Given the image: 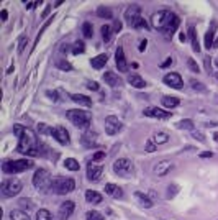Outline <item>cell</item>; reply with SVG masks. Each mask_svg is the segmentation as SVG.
Segmentation results:
<instances>
[{
    "label": "cell",
    "instance_id": "6da1fadb",
    "mask_svg": "<svg viewBox=\"0 0 218 220\" xmlns=\"http://www.w3.org/2000/svg\"><path fill=\"white\" fill-rule=\"evenodd\" d=\"M13 131L18 137V146L16 151L26 156H38L40 155V143H38V137L31 128L22 127V125H15Z\"/></svg>",
    "mask_w": 218,
    "mask_h": 220
},
{
    "label": "cell",
    "instance_id": "7a4b0ae2",
    "mask_svg": "<svg viewBox=\"0 0 218 220\" xmlns=\"http://www.w3.org/2000/svg\"><path fill=\"white\" fill-rule=\"evenodd\" d=\"M67 118L69 122L77 128H89L90 122H92V113L85 110H79V109H72L67 112Z\"/></svg>",
    "mask_w": 218,
    "mask_h": 220
},
{
    "label": "cell",
    "instance_id": "3957f363",
    "mask_svg": "<svg viewBox=\"0 0 218 220\" xmlns=\"http://www.w3.org/2000/svg\"><path fill=\"white\" fill-rule=\"evenodd\" d=\"M31 166H33V163L30 159H13V161H3L2 171L5 174H18L30 169Z\"/></svg>",
    "mask_w": 218,
    "mask_h": 220
},
{
    "label": "cell",
    "instance_id": "277c9868",
    "mask_svg": "<svg viewBox=\"0 0 218 220\" xmlns=\"http://www.w3.org/2000/svg\"><path fill=\"white\" fill-rule=\"evenodd\" d=\"M76 189V182L71 177H58V179H52V184H51V191L54 194H59V195H64V194H69Z\"/></svg>",
    "mask_w": 218,
    "mask_h": 220
},
{
    "label": "cell",
    "instance_id": "5b68a950",
    "mask_svg": "<svg viewBox=\"0 0 218 220\" xmlns=\"http://www.w3.org/2000/svg\"><path fill=\"white\" fill-rule=\"evenodd\" d=\"M22 181L16 179V177H10V179H5L0 186V191H2L3 197H13V195H18L22 192Z\"/></svg>",
    "mask_w": 218,
    "mask_h": 220
},
{
    "label": "cell",
    "instance_id": "8992f818",
    "mask_svg": "<svg viewBox=\"0 0 218 220\" xmlns=\"http://www.w3.org/2000/svg\"><path fill=\"white\" fill-rule=\"evenodd\" d=\"M51 184H52V179H51V174H49V171L48 169H38L36 173H34V176H33V186L36 187V189H41V191H44V189H51Z\"/></svg>",
    "mask_w": 218,
    "mask_h": 220
},
{
    "label": "cell",
    "instance_id": "52a82bcc",
    "mask_svg": "<svg viewBox=\"0 0 218 220\" xmlns=\"http://www.w3.org/2000/svg\"><path fill=\"white\" fill-rule=\"evenodd\" d=\"M113 171L115 174H118L121 177H128L133 173V163L128 158H120L113 163Z\"/></svg>",
    "mask_w": 218,
    "mask_h": 220
},
{
    "label": "cell",
    "instance_id": "ba28073f",
    "mask_svg": "<svg viewBox=\"0 0 218 220\" xmlns=\"http://www.w3.org/2000/svg\"><path fill=\"white\" fill-rule=\"evenodd\" d=\"M172 17V12H167V10H161V12L154 13L153 18H151V25H153L156 30H161L163 31L164 28H166V25L169 23Z\"/></svg>",
    "mask_w": 218,
    "mask_h": 220
},
{
    "label": "cell",
    "instance_id": "9c48e42d",
    "mask_svg": "<svg viewBox=\"0 0 218 220\" xmlns=\"http://www.w3.org/2000/svg\"><path fill=\"white\" fill-rule=\"evenodd\" d=\"M121 127H123L121 120L118 117H115V115H108L105 118V131H107V135H117L121 130Z\"/></svg>",
    "mask_w": 218,
    "mask_h": 220
},
{
    "label": "cell",
    "instance_id": "30bf717a",
    "mask_svg": "<svg viewBox=\"0 0 218 220\" xmlns=\"http://www.w3.org/2000/svg\"><path fill=\"white\" fill-rule=\"evenodd\" d=\"M49 133L51 137H54V140L61 145H69L71 138H69V131L66 130L64 127H54V128H49Z\"/></svg>",
    "mask_w": 218,
    "mask_h": 220
},
{
    "label": "cell",
    "instance_id": "8fae6325",
    "mask_svg": "<svg viewBox=\"0 0 218 220\" xmlns=\"http://www.w3.org/2000/svg\"><path fill=\"white\" fill-rule=\"evenodd\" d=\"M163 82L166 84V86L172 87V89H182V87H184V81H182V77L177 72H169V74H166L163 77Z\"/></svg>",
    "mask_w": 218,
    "mask_h": 220
},
{
    "label": "cell",
    "instance_id": "7c38bea8",
    "mask_svg": "<svg viewBox=\"0 0 218 220\" xmlns=\"http://www.w3.org/2000/svg\"><path fill=\"white\" fill-rule=\"evenodd\" d=\"M145 115L146 117H153V118H159V120H169L172 117V113L169 110H163L157 107H148L145 109Z\"/></svg>",
    "mask_w": 218,
    "mask_h": 220
},
{
    "label": "cell",
    "instance_id": "4fadbf2b",
    "mask_svg": "<svg viewBox=\"0 0 218 220\" xmlns=\"http://www.w3.org/2000/svg\"><path fill=\"white\" fill-rule=\"evenodd\" d=\"M74 209H76V204H74V200H66V202H62V204L59 205V210H58L59 220H67V218L72 215Z\"/></svg>",
    "mask_w": 218,
    "mask_h": 220
},
{
    "label": "cell",
    "instance_id": "5bb4252c",
    "mask_svg": "<svg viewBox=\"0 0 218 220\" xmlns=\"http://www.w3.org/2000/svg\"><path fill=\"white\" fill-rule=\"evenodd\" d=\"M102 173H103V164H97V163L90 161L89 164H87V177H89L90 181H98L102 176Z\"/></svg>",
    "mask_w": 218,
    "mask_h": 220
},
{
    "label": "cell",
    "instance_id": "9a60e30c",
    "mask_svg": "<svg viewBox=\"0 0 218 220\" xmlns=\"http://www.w3.org/2000/svg\"><path fill=\"white\" fill-rule=\"evenodd\" d=\"M172 161H169V159H163V161H159L156 166L153 167V171H154V174L156 176H159V177H163V176H166L167 173L172 169Z\"/></svg>",
    "mask_w": 218,
    "mask_h": 220
},
{
    "label": "cell",
    "instance_id": "2e32d148",
    "mask_svg": "<svg viewBox=\"0 0 218 220\" xmlns=\"http://www.w3.org/2000/svg\"><path fill=\"white\" fill-rule=\"evenodd\" d=\"M115 62H117V68L120 72L128 71V62H126V58H125V53H123L121 46H118L117 51H115Z\"/></svg>",
    "mask_w": 218,
    "mask_h": 220
},
{
    "label": "cell",
    "instance_id": "e0dca14e",
    "mask_svg": "<svg viewBox=\"0 0 218 220\" xmlns=\"http://www.w3.org/2000/svg\"><path fill=\"white\" fill-rule=\"evenodd\" d=\"M80 141H82V145L85 146V148H95V146L98 145V141H97V133H95V131H92V130L84 131V135H82V138H80Z\"/></svg>",
    "mask_w": 218,
    "mask_h": 220
},
{
    "label": "cell",
    "instance_id": "ac0fdd59",
    "mask_svg": "<svg viewBox=\"0 0 218 220\" xmlns=\"http://www.w3.org/2000/svg\"><path fill=\"white\" fill-rule=\"evenodd\" d=\"M179 23H181V20H179V17L175 15V13H172V17H171V20H169V23L166 25V28L163 30V33L166 35L167 38H172V35L177 31V28H179Z\"/></svg>",
    "mask_w": 218,
    "mask_h": 220
},
{
    "label": "cell",
    "instance_id": "d6986e66",
    "mask_svg": "<svg viewBox=\"0 0 218 220\" xmlns=\"http://www.w3.org/2000/svg\"><path fill=\"white\" fill-rule=\"evenodd\" d=\"M103 81H105V84H108L110 87H120L121 84H123L120 76L115 74V72H112V71H107L103 74Z\"/></svg>",
    "mask_w": 218,
    "mask_h": 220
},
{
    "label": "cell",
    "instance_id": "ffe728a7",
    "mask_svg": "<svg viewBox=\"0 0 218 220\" xmlns=\"http://www.w3.org/2000/svg\"><path fill=\"white\" fill-rule=\"evenodd\" d=\"M215 31H217V23L212 22V25H210V28L207 30L205 33V48L207 50H210V48L213 46V38H215Z\"/></svg>",
    "mask_w": 218,
    "mask_h": 220
},
{
    "label": "cell",
    "instance_id": "44dd1931",
    "mask_svg": "<svg viewBox=\"0 0 218 220\" xmlns=\"http://www.w3.org/2000/svg\"><path fill=\"white\" fill-rule=\"evenodd\" d=\"M138 17H141V15H139V7L138 5H131L125 12V18H126V22H128V25H131Z\"/></svg>",
    "mask_w": 218,
    "mask_h": 220
},
{
    "label": "cell",
    "instance_id": "7402d4cb",
    "mask_svg": "<svg viewBox=\"0 0 218 220\" xmlns=\"http://www.w3.org/2000/svg\"><path fill=\"white\" fill-rule=\"evenodd\" d=\"M107 61H108L107 54H98V56H95V58L90 59V66H92L94 69H102L105 64H107Z\"/></svg>",
    "mask_w": 218,
    "mask_h": 220
},
{
    "label": "cell",
    "instance_id": "603a6c76",
    "mask_svg": "<svg viewBox=\"0 0 218 220\" xmlns=\"http://www.w3.org/2000/svg\"><path fill=\"white\" fill-rule=\"evenodd\" d=\"M105 192H107L108 195H112V197H115V199H121L123 197V191L118 186L112 184V182H108L107 186H105Z\"/></svg>",
    "mask_w": 218,
    "mask_h": 220
},
{
    "label": "cell",
    "instance_id": "cb8c5ba5",
    "mask_svg": "<svg viewBox=\"0 0 218 220\" xmlns=\"http://www.w3.org/2000/svg\"><path fill=\"white\" fill-rule=\"evenodd\" d=\"M71 99L76 104L82 105V107H92V100H90V97H87V95H82V94H74V95H71Z\"/></svg>",
    "mask_w": 218,
    "mask_h": 220
},
{
    "label": "cell",
    "instance_id": "d4e9b609",
    "mask_svg": "<svg viewBox=\"0 0 218 220\" xmlns=\"http://www.w3.org/2000/svg\"><path fill=\"white\" fill-rule=\"evenodd\" d=\"M135 199L138 200V204L145 209H151L153 207V200H151L148 195H145L143 192H135Z\"/></svg>",
    "mask_w": 218,
    "mask_h": 220
},
{
    "label": "cell",
    "instance_id": "484cf974",
    "mask_svg": "<svg viewBox=\"0 0 218 220\" xmlns=\"http://www.w3.org/2000/svg\"><path fill=\"white\" fill-rule=\"evenodd\" d=\"M128 82L131 84L133 87H136V89H145V87H146L145 79H143L141 76H138V74H131V76H128Z\"/></svg>",
    "mask_w": 218,
    "mask_h": 220
},
{
    "label": "cell",
    "instance_id": "4316f807",
    "mask_svg": "<svg viewBox=\"0 0 218 220\" xmlns=\"http://www.w3.org/2000/svg\"><path fill=\"white\" fill-rule=\"evenodd\" d=\"M85 200L89 204H100L102 202V194L97 191H87L85 192Z\"/></svg>",
    "mask_w": 218,
    "mask_h": 220
},
{
    "label": "cell",
    "instance_id": "83f0119b",
    "mask_svg": "<svg viewBox=\"0 0 218 220\" xmlns=\"http://www.w3.org/2000/svg\"><path fill=\"white\" fill-rule=\"evenodd\" d=\"M161 102H163V105L166 107V109H174V107L179 105V99L177 97H172V95H164L163 99H161Z\"/></svg>",
    "mask_w": 218,
    "mask_h": 220
},
{
    "label": "cell",
    "instance_id": "f1b7e54d",
    "mask_svg": "<svg viewBox=\"0 0 218 220\" xmlns=\"http://www.w3.org/2000/svg\"><path fill=\"white\" fill-rule=\"evenodd\" d=\"M189 35H190V41H192V50L195 51V53H199L200 51V44H199V38H197V31L194 26L189 28Z\"/></svg>",
    "mask_w": 218,
    "mask_h": 220
},
{
    "label": "cell",
    "instance_id": "f546056e",
    "mask_svg": "<svg viewBox=\"0 0 218 220\" xmlns=\"http://www.w3.org/2000/svg\"><path fill=\"white\" fill-rule=\"evenodd\" d=\"M151 140L154 141V145H164V143L169 141V135L164 133V131H157V133H154V137Z\"/></svg>",
    "mask_w": 218,
    "mask_h": 220
},
{
    "label": "cell",
    "instance_id": "4dcf8cb0",
    "mask_svg": "<svg viewBox=\"0 0 218 220\" xmlns=\"http://www.w3.org/2000/svg\"><path fill=\"white\" fill-rule=\"evenodd\" d=\"M97 15L100 17V18H113V12H112V8H108V7H98L97 8Z\"/></svg>",
    "mask_w": 218,
    "mask_h": 220
},
{
    "label": "cell",
    "instance_id": "1f68e13d",
    "mask_svg": "<svg viewBox=\"0 0 218 220\" xmlns=\"http://www.w3.org/2000/svg\"><path fill=\"white\" fill-rule=\"evenodd\" d=\"M10 218L12 220H31L30 215L25 210H12L10 212Z\"/></svg>",
    "mask_w": 218,
    "mask_h": 220
},
{
    "label": "cell",
    "instance_id": "d6a6232c",
    "mask_svg": "<svg viewBox=\"0 0 218 220\" xmlns=\"http://www.w3.org/2000/svg\"><path fill=\"white\" fill-rule=\"evenodd\" d=\"M64 166H66V169H69V171H79V167H80L79 161L74 159V158H67V159H66Z\"/></svg>",
    "mask_w": 218,
    "mask_h": 220
},
{
    "label": "cell",
    "instance_id": "836d02e7",
    "mask_svg": "<svg viewBox=\"0 0 218 220\" xmlns=\"http://www.w3.org/2000/svg\"><path fill=\"white\" fill-rule=\"evenodd\" d=\"M36 220H52V215L51 212L46 210V209H40L36 214Z\"/></svg>",
    "mask_w": 218,
    "mask_h": 220
},
{
    "label": "cell",
    "instance_id": "e575fe53",
    "mask_svg": "<svg viewBox=\"0 0 218 220\" xmlns=\"http://www.w3.org/2000/svg\"><path fill=\"white\" fill-rule=\"evenodd\" d=\"M130 26H133V28H143V30H148V28H149V26H148V23H146V20L143 18V17H138V18H136Z\"/></svg>",
    "mask_w": 218,
    "mask_h": 220
},
{
    "label": "cell",
    "instance_id": "d590c367",
    "mask_svg": "<svg viewBox=\"0 0 218 220\" xmlns=\"http://www.w3.org/2000/svg\"><path fill=\"white\" fill-rule=\"evenodd\" d=\"M177 128H181V130H194V122L189 120V118H185V120H181L177 123Z\"/></svg>",
    "mask_w": 218,
    "mask_h": 220
},
{
    "label": "cell",
    "instance_id": "8d00e7d4",
    "mask_svg": "<svg viewBox=\"0 0 218 220\" xmlns=\"http://www.w3.org/2000/svg\"><path fill=\"white\" fill-rule=\"evenodd\" d=\"M82 35L85 38H92V35H94V28H92V25H90L89 22H85L82 25Z\"/></svg>",
    "mask_w": 218,
    "mask_h": 220
},
{
    "label": "cell",
    "instance_id": "74e56055",
    "mask_svg": "<svg viewBox=\"0 0 218 220\" xmlns=\"http://www.w3.org/2000/svg\"><path fill=\"white\" fill-rule=\"evenodd\" d=\"M85 217H87V220H105L103 215H102L100 212H97V210H89L85 214Z\"/></svg>",
    "mask_w": 218,
    "mask_h": 220
},
{
    "label": "cell",
    "instance_id": "f35d334b",
    "mask_svg": "<svg viewBox=\"0 0 218 220\" xmlns=\"http://www.w3.org/2000/svg\"><path fill=\"white\" fill-rule=\"evenodd\" d=\"M84 51H85L84 41H76V43H74V46H72V53L74 54H80V53H84Z\"/></svg>",
    "mask_w": 218,
    "mask_h": 220
},
{
    "label": "cell",
    "instance_id": "ab89813d",
    "mask_svg": "<svg viewBox=\"0 0 218 220\" xmlns=\"http://www.w3.org/2000/svg\"><path fill=\"white\" fill-rule=\"evenodd\" d=\"M100 31H102V36H103L105 43H108V41H110V36H112V28L108 25H103Z\"/></svg>",
    "mask_w": 218,
    "mask_h": 220
},
{
    "label": "cell",
    "instance_id": "60d3db41",
    "mask_svg": "<svg viewBox=\"0 0 218 220\" xmlns=\"http://www.w3.org/2000/svg\"><path fill=\"white\" fill-rule=\"evenodd\" d=\"M56 66H58L59 69H62V71H71V69H72V66L69 64L67 61H64V59H59V61H58V64H56Z\"/></svg>",
    "mask_w": 218,
    "mask_h": 220
},
{
    "label": "cell",
    "instance_id": "b9f144b4",
    "mask_svg": "<svg viewBox=\"0 0 218 220\" xmlns=\"http://www.w3.org/2000/svg\"><path fill=\"white\" fill-rule=\"evenodd\" d=\"M187 66H189V69H190L192 72H200L199 64H197V62H195L192 58H189V59H187Z\"/></svg>",
    "mask_w": 218,
    "mask_h": 220
},
{
    "label": "cell",
    "instance_id": "7bdbcfd3",
    "mask_svg": "<svg viewBox=\"0 0 218 220\" xmlns=\"http://www.w3.org/2000/svg\"><path fill=\"white\" fill-rule=\"evenodd\" d=\"M51 22H52V18H49L48 22H46V23H44V25H43V28H41V30H40V33H38V36H36V44L40 43V38L43 36V31L46 30V28H48L49 25H51ZM36 44H34V46H36ZM33 50H34V48H33Z\"/></svg>",
    "mask_w": 218,
    "mask_h": 220
},
{
    "label": "cell",
    "instance_id": "ee69618b",
    "mask_svg": "<svg viewBox=\"0 0 218 220\" xmlns=\"http://www.w3.org/2000/svg\"><path fill=\"white\" fill-rule=\"evenodd\" d=\"M192 84V89H195V90H200V92H205V86H202V82H197L195 79H192L190 81Z\"/></svg>",
    "mask_w": 218,
    "mask_h": 220
},
{
    "label": "cell",
    "instance_id": "f6af8a7d",
    "mask_svg": "<svg viewBox=\"0 0 218 220\" xmlns=\"http://www.w3.org/2000/svg\"><path fill=\"white\" fill-rule=\"evenodd\" d=\"M103 158H105V151H97V153H94V155H92V159H90V161L97 163V161H102Z\"/></svg>",
    "mask_w": 218,
    "mask_h": 220
},
{
    "label": "cell",
    "instance_id": "bcb514c9",
    "mask_svg": "<svg viewBox=\"0 0 218 220\" xmlns=\"http://www.w3.org/2000/svg\"><path fill=\"white\" fill-rule=\"evenodd\" d=\"M26 43H28V41H26V36H22V38H20V41H18V54L23 53L25 44H26Z\"/></svg>",
    "mask_w": 218,
    "mask_h": 220
},
{
    "label": "cell",
    "instance_id": "7dc6e473",
    "mask_svg": "<svg viewBox=\"0 0 218 220\" xmlns=\"http://www.w3.org/2000/svg\"><path fill=\"white\" fill-rule=\"evenodd\" d=\"M154 149H156V145H154V141H153V140H148V141H146V151L153 153Z\"/></svg>",
    "mask_w": 218,
    "mask_h": 220
},
{
    "label": "cell",
    "instance_id": "c3c4849f",
    "mask_svg": "<svg viewBox=\"0 0 218 220\" xmlns=\"http://www.w3.org/2000/svg\"><path fill=\"white\" fill-rule=\"evenodd\" d=\"M175 192H177V186H175V184L169 186V192H167V195H169V197H172V195H174Z\"/></svg>",
    "mask_w": 218,
    "mask_h": 220
},
{
    "label": "cell",
    "instance_id": "681fc988",
    "mask_svg": "<svg viewBox=\"0 0 218 220\" xmlns=\"http://www.w3.org/2000/svg\"><path fill=\"white\" fill-rule=\"evenodd\" d=\"M87 87H89L90 90H98V84L95 82V81H92V82H89L87 84Z\"/></svg>",
    "mask_w": 218,
    "mask_h": 220
},
{
    "label": "cell",
    "instance_id": "f907efd6",
    "mask_svg": "<svg viewBox=\"0 0 218 220\" xmlns=\"http://www.w3.org/2000/svg\"><path fill=\"white\" fill-rule=\"evenodd\" d=\"M113 30H115V33H118V31L121 30V22H118V20H115V23H113Z\"/></svg>",
    "mask_w": 218,
    "mask_h": 220
},
{
    "label": "cell",
    "instance_id": "816d5d0a",
    "mask_svg": "<svg viewBox=\"0 0 218 220\" xmlns=\"http://www.w3.org/2000/svg\"><path fill=\"white\" fill-rule=\"evenodd\" d=\"M7 17H8V12L3 8L2 12H0V18H2V22H7Z\"/></svg>",
    "mask_w": 218,
    "mask_h": 220
},
{
    "label": "cell",
    "instance_id": "f5cc1de1",
    "mask_svg": "<svg viewBox=\"0 0 218 220\" xmlns=\"http://www.w3.org/2000/svg\"><path fill=\"white\" fill-rule=\"evenodd\" d=\"M26 8H33L34 5H40V2H23Z\"/></svg>",
    "mask_w": 218,
    "mask_h": 220
},
{
    "label": "cell",
    "instance_id": "db71d44e",
    "mask_svg": "<svg viewBox=\"0 0 218 220\" xmlns=\"http://www.w3.org/2000/svg\"><path fill=\"white\" fill-rule=\"evenodd\" d=\"M212 156H213L212 151H203V153H200V158H212Z\"/></svg>",
    "mask_w": 218,
    "mask_h": 220
},
{
    "label": "cell",
    "instance_id": "11a10c76",
    "mask_svg": "<svg viewBox=\"0 0 218 220\" xmlns=\"http://www.w3.org/2000/svg\"><path fill=\"white\" fill-rule=\"evenodd\" d=\"M194 138L200 140V141H205V138H203V135L200 133V131H194Z\"/></svg>",
    "mask_w": 218,
    "mask_h": 220
},
{
    "label": "cell",
    "instance_id": "9f6ffc18",
    "mask_svg": "<svg viewBox=\"0 0 218 220\" xmlns=\"http://www.w3.org/2000/svg\"><path fill=\"white\" fill-rule=\"evenodd\" d=\"M205 68H207V71H212V62H210V58H205Z\"/></svg>",
    "mask_w": 218,
    "mask_h": 220
},
{
    "label": "cell",
    "instance_id": "6f0895ef",
    "mask_svg": "<svg viewBox=\"0 0 218 220\" xmlns=\"http://www.w3.org/2000/svg\"><path fill=\"white\" fill-rule=\"evenodd\" d=\"M171 64H172V58H167L166 61L161 64V68H167V66H171Z\"/></svg>",
    "mask_w": 218,
    "mask_h": 220
},
{
    "label": "cell",
    "instance_id": "680465c9",
    "mask_svg": "<svg viewBox=\"0 0 218 220\" xmlns=\"http://www.w3.org/2000/svg\"><path fill=\"white\" fill-rule=\"evenodd\" d=\"M146 44H148V41L143 40L141 43H139V51H145V50H146Z\"/></svg>",
    "mask_w": 218,
    "mask_h": 220
},
{
    "label": "cell",
    "instance_id": "91938a15",
    "mask_svg": "<svg viewBox=\"0 0 218 220\" xmlns=\"http://www.w3.org/2000/svg\"><path fill=\"white\" fill-rule=\"evenodd\" d=\"M46 94H48V95H49V97H51V99H52V100H56V99H58V97H56V95H58V92H51V90H48V92H46Z\"/></svg>",
    "mask_w": 218,
    "mask_h": 220
},
{
    "label": "cell",
    "instance_id": "94428289",
    "mask_svg": "<svg viewBox=\"0 0 218 220\" xmlns=\"http://www.w3.org/2000/svg\"><path fill=\"white\" fill-rule=\"evenodd\" d=\"M49 10H51V5H48V7H46V10H44L43 17H46V15H48V13H49Z\"/></svg>",
    "mask_w": 218,
    "mask_h": 220
},
{
    "label": "cell",
    "instance_id": "6125c7cd",
    "mask_svg": "<svg viewBox=\"0 0 218 220\" xmlns=\"http://www.w3.org/2000/svg\"><path fill=\"white\" fill-rule=\"evenodd\" d=\"M217 66H218V59H217Z\"/></svg>",
    "mask_w": 218,
    "mask_h": 220
}]
</instances>
